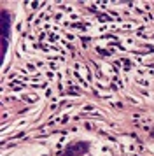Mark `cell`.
<instances>
[{
	"label": "cell",
	"instance_id": "1",
	"mask_svg": "<svg viewBox=\"0 0 154 156\" xmlns=\"http://www.w3.org/2000/svg\"><path fill=\"white\" fill-rule=\"evenodd\" d=\"M7 35H9V14L5 11H2V58L5 56Z\"/></svg>",
	"mask_w": 154,
	"mask_h": 156
}]
</instances>
